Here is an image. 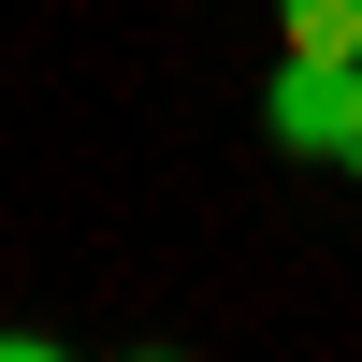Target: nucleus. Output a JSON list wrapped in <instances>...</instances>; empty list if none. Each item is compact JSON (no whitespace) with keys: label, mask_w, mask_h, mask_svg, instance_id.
<instances>
[{"label":"nucleus","mask_w":362,"mask_h":362,"mask_svg":"<svg viewBox=\"0 0 362 362\" xmlns=\"http://www.w3.org/2000/svg\"><path fill=\"white\" fill-rule=\"evenodd\" d=\"M276 58H362V0H276Z\"/></svg>","instance_id":"obj_2"},{"label":"nucleus","mask_w":362,"mask_h":362,"mask_svg":"<svg viewBox=\"0 0 362 362\" xmlns=\"http://www.w3.org/2000/svg\"><path fill=\"white\" fill-rule=\"evenodd\" d=\"M362 58H276V87H261V145H290V160H319L334 145V102H348Z\"/></svg>","instance_id":"obj_1"},{"label":"nucleus","mask_w":362,"mask_h":362,"mask_svg":"<svg viewBox=\"0 0 362 362\" xmlns=\"http://www.w3.org/2000/svg\"><path fill=\"white\" fill-rule=\"evenodd\" d=\"M334 174H362V73H348V102H334V145H319Z\"/></svg>","instance_id":"obj_3"}]
</instances>
